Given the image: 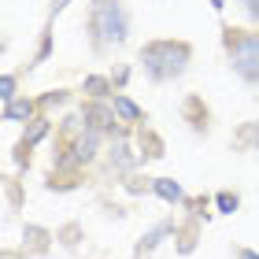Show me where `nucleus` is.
Wrapping results in <instances>:
<instances>
[{
	"mask_svg": "<svg viewBox=\"0 0 259 259\" xmlns=\"http://www.w3.org/2000/svg\"><path fill=\"white\" fill-rule=\"evenodd\" d=\"M219 204H222V207H226V211H230V207H237V200H233V196H226V193H222V196H219Z\"/></svg>",
	"mask_w": 259,
	"mask_h": 259,
	"instance_id": "nucleus-12",
	"label": "nucleus"
},
{
	"mask_svg": "<svg viewBox=\"0 0 259 259\" xmlns=\"http://www.w3.org/2000/svg\"><path fill=\"white\" fill-rule=\"evenodd\" d=\"M241 4H244V11H248L252 19H259V0H241Z\"/></svg>",
	"mask_w": 259,
	"mask_h": 259,
	"instance_id": "nucleus-11",
	"label": "nucleus"
},
{
	"mask_svg": "<svg viewBox=\"0 0 259 259\" xmlns=\"http://www.w3.org/2000/svg\"><path fill=\"white\" fill-rule=\"evenodd\" d=\"M230 63L241 78L259 81V33H237L230 41Z\"/></svg>",
	"mask_w": 259,
	"mask_h": 259,
	"instance_id": "nucleus-3",
	"label": "nucleus"
},
{
	"mask_svg": "<svg viewBox=\"0 0 259 259\" xmlns=\"http://www.w3.org/2000/svg\"><path fill=\"white\" fill-rule=\"evenodd\" d=\"M85 119H89L93 126H108V122H115V119H111V115L104 111V108H89V111H85Z\"/></svg>",
	"mask_w": 259,
	"mask_h": 259,
	"instance_id": "nucleus-6",
	"label": "nucleus"
},
{
	"mask_svg": "<svg viewBox=\"0 0 259 259\" xmlns=\"http://www.w3.org/2000/svg\"><path fill=\"white\" fill-rule=\"evenodd\" d=\"M115 108H119V115H122V119H137V115H141V111H137V108H134V104H130L126 97H115Z\"/></svg>",
	"mask_w": 259,
	"mask_h": 259,
	"instance_id": "nucleus-7",
	"label": "nucleus"
},
{
	"mask_svg": "<svg viewBox=\"0 0 259 259\" xmlns=\"http://www.w3.org/2000/svg\"><path fill=\"white\" fill-rule=\"evenodd\" d=\"M85 89L93 93V97H100V93H104V78H89V81H85Z\"/></svg>",
	"mask_w": 259,
	"mask_h": 259,
	"instance_id": "nucleus-10",
	"label": "nucleus"
},
{
	"mask_svg": "<svg viewBox=\"0 0 259 259\" xmlns=\"http://www.w3.org/2000/svg\"><path fill=\"white\" fill-rule=\"evenodd\" d=\"M4 115H8V119H26V115H30V104H8Z\"/></svg>",
	"mask_w": 259,
	"mask_h": 259,
	"instance_id": "nucleus-8",
	"label": "nucleus"
},
{
	"mask_svg": "<svg viewBox=\"0 0 259 259\" xmlns=\"http://www.w3.org/2000/svg\"><path fill=\"white\" fill-rule=\"evenodd\" d=\"M0 97H4L8 104H11V97H15V78H11V74L4 78V93H0Z\"/></svg>",
	"mask_w": 259,
	"mask_h": 259,
	"instance_id": "nucleus-9",
	"label": "nucleus"
},
{
	"mask_svg": "<svg viewBox=\"0 0 259 259\" xmlns=\"http://www.w3.org/2000/svg\"><path fill=\"white\" fill-rule=\"evenodd\" d=\"M156 193H159L163 200H182V189H178L170 178H159V182H156Z\"/></svg>",
	"mask_w": 259,
	"mask_h": 259,
	"instance_id": "nucleus-5",
	"label": "nucleus"
},
{
	"mask_svg": "<svg viewBox=\"0 0 259 259\" xmlns=\"http://www.w3.org/2000/svg\"><path fill=\"white\" fill-rule=\"evenodd\" d=\"M141 63H145V70L156 81H167V78H178L185 70L189 49H185V45H174V41H156V45H148V49L141 52Z\"/></svg>",
	"mask_w": 259,
	"mask_h": 259,
	"instance_id": "nucleus-1",
	"label": "nucleus"
},
{
	"mask_svg": "<svg viewBox=\"0 0 259 259\" xmlns=\"http://www.w3.org/2000/svg\"><path fill=\"white\" fill-rule=\"evenodd\" d=\"M241 259H259V255L255 252H241Z\"/></svg>",
	"mask_w": 259,
	"mask_h": 259,
	"instance_id": "nucleus-13",
	"label": "nucleus"
},
{
	"mask_svg": "<svg viewBox=\"0 0 259 259\" xmlns=\"http://www.w3.org/2000/svg\"><path fill=\"white\" fill-rule=\"evenodd\" d=\"M89 26H93V33H97V41L111 45V41H122L126 37L130 22H126V11H122L119 0H97V4H93Z\"/></svg>",
	"mask_w": 259,
	"mask_h": 259,
	"instance_id": "nucleus-2",
	"label": "nucleus"
},
{
	"mask_svg": "<svg viewBox=\"0 0 259 259\" xmlns=\"http://www.w3.org/2000/svg\"><path fill=\"white\" fill-rule=\"evenodd\" d=\"M93 152H97V130H89L85 137L74 141V159H93Z\"/></svg>",
	"mask_w": 259,
	"mask_h": 259,
	"instance_id": "nucleus-4",
	"label": "nucleus"
}]
</instances>
